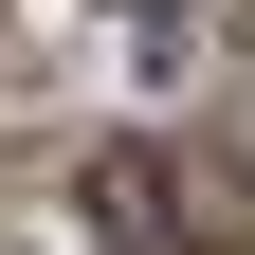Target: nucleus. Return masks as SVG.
Here are the masks:
<instances>
[{
    "mask_svg": "<svg viewBox=\"0 0 255 255\" xmlns=\"http://www.w3.org/2000/svg\"><path fill=\"white\" fill-rule=\"evenodd\" d=\"M91 219H110L128 255H182V201H164V164H146V146H110V164H91Z\"/></svg>",
    "mask_w": 255,
    "mask_h": 255,
    "instance_id": "f257e3e1",
    "label": "nucleus"
},
{
    "mask_svg": "<svg viewBox=\"0 0 255 255\" xmlns=\"http://www.w3.org/2000/svg\"><path fill=\"white\" fill-rule=\"evenodd\" d=\"M110 18H146V37H182V18H201V0H110Z\"/></svg>",
    "mask_w": 255,
    "mask_h": 255,
    "instance_id": "f03ea898",
    "label": "nucleus"
}]
</instances>
